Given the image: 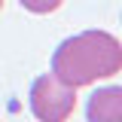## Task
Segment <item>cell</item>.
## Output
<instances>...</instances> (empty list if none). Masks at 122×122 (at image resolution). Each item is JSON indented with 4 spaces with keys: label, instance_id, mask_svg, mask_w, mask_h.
Wrapping results in <instances>:
<instances>
[{
    "label": "cell",
    "instance_id": "4",
    "mask_svg": "<svg viewBox=\"0 0 122 122\" xmlns=\"http://www.w3.org/2000/svg\"><path fill=\"white\" fill-rule=\"evenodd\" d=\"M28 12H34V15H49V12H55L64 0H18Z\"/></svg>",
    "mask_w": 122,
    "mask_h": 122
},
{
    "label": "cell",
    "instance_id": "3",
    "mask_svg": "<svg viewBox=\"0 0 122 122\" xmlns=\"http://www.w3.org/2000/svg\"><path fill=\"white\" fill-rule=\"evenodd\" d=\"M89 122H122V86H104L86 104Z\"/></svg>",
    "mask_w": 122,
    "mask_h": 122
},
{
    "label": "cell",
    "instance_id": "5",
    "mask_svg": "<svg viewBox=\"0 0 122 122\" xmlns=\"http://www.w3.org/2000/svg\"><path fill=\"white\" fill-rule=\"evenodd\" d=\"M0 9H3V0H0Z\"/></svg>",
    "mask_w": 122,
    "mask_h": 122
},
{
    "label": "cell",
    "instance_id": "1",
    "mask_svg": "<svg viewBox=\"0 0 122 122\" xmlns=\"http://www.w3.org/2000/svg\"><path fill=\"white\" fill-rule=\"evenodd\" d=\"M119 70H122V43L107 30L73 34L52 55V73L70 89L110 79Z\"/></svg>",
    "mask_w": 122,
    "mask_h": 122
},
{
    "label": "cell",
    "instance_id": "2",
    "mask_svg": "<svg viewBox=\"0 0 122 122\" xmlns=\"http://www.w3.org/2000/svg\"><path fill=\"white\" fill-rule=\"evenodd\" d=\"M76 110V89L55 73H43L30 86V113L40 122H67Z\"/></svg>",
    "mask_w": 122,
    "mask_h": 122
}]
</instances>
